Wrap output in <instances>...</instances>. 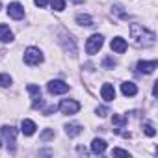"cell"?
Segmentation results:
<instances>
[{"mask_svg": "<svg viewBox=\"0 0 158 158\" xmlns=\"http://www.w3.org/2000/svg\"><path fill=\"white\" fill-rule=\"evenodd\" d=\"M65 132H67L69 136H78V134L82 132V127L76 125V123H73V125H67V127H65Z\"/></svg>", "mask_w": 158, "mask_h": 158, "instance_id": "e0dca14e", "label": "cell"}, {"mask_svg": "<svg viewBox=\"0 0 158 158\" xmlns=\"http://www.w3.org/2000/svg\"><path fill=\"white\" fill-rule=\"evenodd\" d=\"M58 110H60L61 114H65V115H74L78 110H80V102L74 101V99H63V101L60 102Z\"/></svg>", "mask_w": 158, "mask_h": 158, "instance_id": "7a4b0ae2", "label": "cell"}, {"mask_svg": "<svg viewBox=\"0 0 158 158\" xmlns=\"http://www.w3.org/2000/svg\"><path fill=\"white\" fill-rule=\"evenodd\" d=\"M11 84V76L10 74H0V88H8Z\"/></svg>", "mask_w": 158, "mask_h": 158, "instance_id": "ffe728a7", "label": "cell"}, {"mask_svg": "<svg viewBox=\"0 0 158 158\" xmlns=\"http://www.w3.org/2000/svg\"><path fill=\"white\" fill-rule=\"evenodd\" d=\"M143 132H145L147 136H151V138H152V136H156V130H154V127H152V125H143Z\"/></svg>", "mask_w": 158, "mask_h": 158, "instance_id": "7402d4cb", "label": "cell"}, {"mask_svg": "<svg viewBox=\"0 0 158 158\" xmlns=\"http://www.w3.org/2000/svg\"><path fill=\"white\" fill-rule=\"evenodd\" d=\"M130 39L136 47H151L156 41V34L141 24H130Z\"/></svg>", "mask_w": 158, "mask_h": 158, "instance_id": "6da1fadb", "label": "cell"}, {"mask_svg": "<svg viewBox=\"0 0 158 158\" xmlns=\"http://www.w3.org/2000/svg\"><path fill=\"white\" fill-rule=\"evenodd\" d=\"M52 138H54V130H52V128H47V130L39 136L41 141H47V139H52Z\"/></svg>", "mask_w": 158, "mask_h": 158, "instance_id": "44dd1931", "label": "cell"}, {"mask_svg": "<svg viewBox=\"0 0 158 158\" xmlns=\"http://www.w3.org/2000/svg\"><path fill=\"white\" fill-rule=\"evenodd\" d=\"M11 39H13V34H11L10 26L0 24V41H2V43H10Z\"/></svg>", "mask_w": 158, "mask_h": 158, "instance_id": "9a60e30c", "label": "cell"}, {"mask_svg": "<svg viewBox=\"0 0 158 158\" xmlns=\"http://www.w3.org/2000/svg\"><path fill=\"white\" fill-rule=\"evenodd\" d=\"M158 67V61L156 60H152V61H138V73H145V74H149V73H152L154 69Z\"/></svg>", "mask_w": 158, "mask_h": 158, "instance_id": "9c48e42d", "label": "cell"}, {"mask_svg": "<svg viewBox=\"0 0 158 158\" xmlns=\"http://www.w3.org/2000/svg\"><path fill=\"white\" fill-rule=\"evenodd\" d=\"M114 156H130L128 154V151H123V149H114V152H112Z\"/></svg>", "mask_w": 158, "mask_h": 158, "instance_id": "cb8c5ba5", "label": "cell"}, {"mask_svg": "<svg viewBox=\"0 0 158 158\" xmlns=\"http://www.w3.org/2000/svg\"><path fill=\"white\" fill-rule=\"evenodd\" d=\"M112 123H114L115 127H119V128H121V127H125V125L128 123V119H127L125 115H119V114H114V117H112Z\"/></svg>", "mask_w": 158, "mask_h": 158, "instance_id": "ac0fdd59", "label": "cell"}, {"mask_svg": "<svg viewBox=\"0 0 158 158\" xmlns=\"http://www.w3.org/2000/svg\"><path fill=\"white\" fill-rule=\"evenodd\" d=\"M102 43H104V37L101 35V34H93L89 39H88V43H86V52L88 54H97L99 50H101V47H102Z\"/></svg>", "mask_w": 158, "mask_h": 158, "instance_id": "3957f363", "label": "cell"}, {"mask_svg": "<svg viewBox=\"0 0 158 158\" xmlns=\"http://www.w3.org/2000/svg\"><path fill=\"white\" fill-rule=\"evenodd\" d=\"M28 91L32 93V106L34 108H39L43 104V99H41V89L35 86V84H28Z\"/></svg>", "mask_w": 158, "mask_h": 158, "instance_id": "ba28073f", "label": "cell"}, {"mask_svg": "<svg viewBox=\"0 0 158 158\" xmlns=\"http://www.w3.org/2000/svg\"><path fill=\"white\" fill-rule=\"evenodd\" d=\"M0 145H2V143H0Z\"/></svg>", "mask_w": 158, "mask_h": 158, "instance_id": "f1b7e54d", "label": "cell"}, {"mask_svg": "<svg viewBox=\"0 0 158 158\" xmlns=\"http://www.w3.org/2000/svg\"><path fill=\"white\" fill-rule=\"evenodd\" d=\"M101 95H102V99H104L106 102H112V101L115 99V89H114V86H112V84H102Z\"/></svg>", "mask_w": 158, "mask_h": 158, "instance_id": "30bf717a", "label": "cell"}, {"mask_svg": "<svg viewBox=\"0 0 158 158\" xmlns=\"http://www.w3.org/2000/svg\"><path fill=\"white\" fill-rule=\"evenodd\" d=\"M35 123L34 121H30V119H23V123H21V130H23V134L24 136H34L35 134Z\"/></svg>", "mask_w": 158, "mask_h": 158, "instance_id": "7c38bea8", "label": "cell"}, {"mask_svg": "<svg viewBox=\"0 0 158 158\" xmlns=\"http://www.w3.org/2000/svg\"><path fill=\"white\" fill-rule=\"evenodd\" d=\"M110 47H112V50H114V52L123 54V52L127 50V41H125L123 37H114V39H112V43H110Z\"/></svg>", "mask_w": 158, "mask_h": 158, "instance_id": "8fae6325", "label": "cell"}, {"mask_svg": "<svg viewBox=\"0 0 158 158\" xmlns=\"http://www.w3.org/2000/svg\"><path fill=\"white\" fill-rule=\"evenodd\" d=\"M24 61H26L28 65H39V63L43 61V54H41V50L35 48V47L26 48V52H24Z\"/></svg>", "mask_w": 158, "mask_h": 158, "instance_id": "277c9868", "label": "cell"}, {"mask_svg": "<svg viewBox=\"0 0 158 158\" xmlns=\"http://www.w3.org/2000/svg\"><path fill=\"white\" fill-rule=\"evenodd\" d=\"M50 4H52V10H56V11H63L65 10L63 0H50Z\"/></svg>", "mask_w": 158, "mask_h": 158, "instance_id": "d6986e66", "label": "cell"}, {"mask_svg": "<svg viewBox=\"0 0 158 158\" xmlns=\"http://www.w3.org/2000/svg\"><path fill=\"white\" fill-rule=\"evenodd\" d=\"M76 23L80 24V26H95L93 24V19L89 15H84V13H78L76 15Z\"/></svg>", "mask_w": 158, "mask_h": 158, "instance_id": "2e32d148", "label": "cell"}, {"mask_svg": "<svg viewBox=\"0 0 158 158\" xmlns=\"http://www.w3.org/2000/svg\"><path fill=\"white\" fill-rule=\"evenodd\" d=\"M2 136L8 143V149L13 152V147H15V138H17V130L11 127V125H4L2 127Z\"/></svg>", "mask_w": 158, "mask_h": 158, "instance_id": "5b68a950", "label": "cell"}, {"mask_svg": "<svg viewBox=\"0 0 158 158\" xmlns=\"http://www.w3.org/2000/svg\"><path fill=\"white\" fill-rule=\"evenodd\" d=\"M69 91V84H65L63 80H50L48 82V93L52 95H61Z\"/></svg>", "mask_w": 158, "mask_h": 158, "instance_id": "8992f818", "label": "cell"}, {"mask_svg": "<svg viewBox=\"0 0 158 158\" xmlns=\"http://www.w3.org/2000/svg\"><path fill=\"white\" fill-rule=\"evenodd\" d=\"M47 2H48V0H34V4H35V6H39V8H45V6H47Z\"/></svg>", "mask_w": 158, "mask_h": 158, "instance_id": "484cf974", "label": "cell"}, {"mask_svg": "<svg viewBox=\"0 0 158 158\" xmlns=\"http://www.w3.org/2000/svg\"><path fill=\"white\" fill-rule=\"evenodd\" d=\"M91 151H93L95 154H102V152L106 151V141L101 139V138H95V139L91 141Z\"/></svg>", "mask_w": 158, "mask_h": 158, "instance_id": "5bb4252c", "label": "cell"}, {"mask_svg": "<svg viewBox=\"0 0 158 158\" xmlns=\"http://www.w3.org/2000/svg\"><path fill=\"white\" fill-rule=\"evenodd\" d=\"M102 65H104V67H106V69H112V67H114V65H115V61H114V60H112V58H106V60H104V61H102Z\"/></svg>", "mask_w": 158, "mask_h": 158, "instance_id": "d4e9b609", "label": "cell"}, {"mask_svg": "<svg viewBox=\"0 0 158 158\" xmlns=\"http://www.w3.org/2000/svg\"><path fill=\"white\" fill-rule=\"evenodd\" d=\"M0 8H2V4H0Z\"/></svg>", "mask_w": 158, "mask_h": 158, "instance_id": "83f0119b", "label": "cell"}, {"mask_svg": "<svg viewBox=\"0 0 158 158\" xmlns=\"http://www.w3.org/2000/svg\"><path fill=\"white\" fill-rule=\"evenodd\" d=\"M108 114H110V110H108L106 106H99V108H97V115H101V117H106Z\"/></svg>", "mask_w": 158, "mask_h": 158, "instance_id": "603a6c76", "label": "cell"}, {"mask_svg": "<svg viewBox=\"0 0 158 158\" xmlns=\"http://www.w3.org/2000/svg\"><path fill=\"white\" fill-rule=\"evenodd\" d=\"M156 93H158V86H156V82H154V86H152V95L156 97Z\"/></svg>", "mask_w": 158, "mask_h": 158, "instance_id": "4316f807", "label": "cell"}, {"mask_svg": "<svg viewBox=\"0 0 158 158\" xmlns=\"http://www.w3.org/2000/svg\"><path fill=\"white\" fill-rule=\"evenodd\" d=\"M8 15H10L11 19L21 21V19L24 17V8H23V4H19V2H11V4L8 6Z\"/></svg>", "mask_w": 158, "mask_h": 158, "instance_id": "52a82bcc", "label": "cell"}, {"mask_svg": "<svg viewBox=\"0 0 158 158\" xmlns=\"http://www.w3.org/2000/svg\"><path fill=\"white\" fill-rule=\"evenodd\" d=\"M121 91H123L125 97H134L138 93V88H136L134 82H123L121 84Z\"/></svg>", "mask_w": 158, "mask_h": 158, "instance_id": "4fadbf2b", "label": "cell"}]
</instances>
